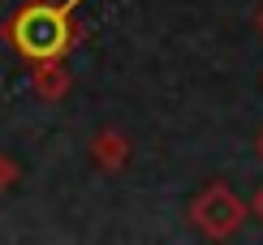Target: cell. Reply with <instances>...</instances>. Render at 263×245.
<instances>
[{
  "label": "cell",
  "mask_w": 263,
  "mask_h": 245,
  "mask_svg": "<svg viewBox=\"0 0 263 245\" xmlns=\"http://www.w3.org/2000/svg\"><path fill=\"white\" fill-rule=\"evenodd\" d=\"M35 86H39V95L43 99H57L65 95V69H61V60H39V77H35Z\"/></svg>",
  "instance_id": "3957f363"
},
{
  "label": "cell",
  "mask_w": 263,
  "mask_h": 245,
  "mask_svg": "<svg viewBox=\"0 0 263 245\" xmlns=\"http://www.w3.org/2000/svg\"><path fill=\"white\" fill-rule=\"evenodd\" d=\"M194 219L216 232V237H224V232L237 228V219H242V207L233 202V194H224V189H212V194L199 198V207H194Z\"/></svg>",
  "instance_id": "7a4b0ae2"
},
{
  "label": "cell",
  "mask_w": 263,
  "mask_h": 245,
  "mask_svg": "<svg viewBox=\"0 0 263 245\" xmlns=\"http://www.w3.org/2000/svg\"><path fill=\"white\" fill-rule=\"evenodd\" d=\"M17 181V168H13V159H9V155H0V189H9Z\"/></svg>",
  "instance_id": "277c9868"
},
{
  "label": "cell",
  "mask_w": 263,
  "mask_h": 245,
  "mask_svg": "<svg viewBox=\"0 0 263 245\" xmlns=\"http://www.w3.org/2000/svg\"><path fill=\"white\" fill-rule=\"evenodd\" d=\"M5 39L26 60H61L73 48V5L69 0H30L5 26Z\"/></svg>",
  "instance_id": "6da1fadb"
}]
</instances>
